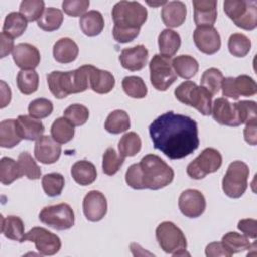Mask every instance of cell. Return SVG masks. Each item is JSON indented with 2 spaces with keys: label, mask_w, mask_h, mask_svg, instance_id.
I'll use <instances>...</instances> for the list:
<instances>
[{
  "label": "cell",
  "mask_w": 257,
  "mask_h": 257,
  "mask_svg": "<svg viewBox=\"0 0 257 257\" xmlns=\"http://www.w3.org/2000/svg\"><path fill=\"white\" fill-rule=\"evenodd\" d=\"M149 133L154 148L171 160L191 155L200 145L197 122L174 111H167L153 120Z\"/></svg>",
  "instance_id": "1"
},
{
  "label": "cell",
  "mask_w": 257,
  "mask_h": 257,
  "mask_svg": "<svg viewBox=\"0 0 257 257\" xmlns=\"http://www.w3.org/2000/svg\"><path fill=\"white\" fill-rule=\"evenodd\" d=\"M174 170L159 156L148 154L133 164L125 173L126 184L135 190H160L174 180Z\"/></svg>",
  "instance_id": "2"
},
{
  "label": "cell",
  "mask_w": 257,
  "mask_h": 257,
  "mask_svg": "<svg viewBox=\"0 0 257 257\" xmlns=\"http://www.w3.org/2000/svg\"><path fill=\"white\" fill-rule=\"evenodd\" d=\"M111 16L114 23L112 28L114 40L126 43L139 35L142 25L148 18V11L140 2L119 1L114 4Z\"/></svg>",
  "instance_id": "3"
},
{
  "label": "cell",
  "mask_w": 257,
  "mask_h": 257,
  "mask_svg": "<svg viewBox=\"0 0 257 257\" xmlns=\"http://www.w3.org/2000/svg\"><path fill=\"white\" fill-rule=\"evenodd\" d=\"M47 84L50 92L56 98H64L72 93L85 91L89 87V71L82 65L70 71H52L47 74Z\"/></svg>",
  "instance_id": "4"
},
{
  "label": "cell",
  "mask_w": 257,
  "mask_h": 257,
  "mask_svg": "<svg viewBox=\"0 0 257 257\" xmlns=\"http://www.w3.org/2000/svg\"><path fill=\"white\" fill-rule=\"evenodd\" d=\"M174 93L180 102L196 108L201 114H211L213 95L205 87L198 86L194 81L187 80L182 82Z\"/></svg>",
  "instance_id": "5"
},
{
  "label": "cell",
  "mask_w": 257,
  "mask_h": 257,
  "mask_svg": "<svg viewBox=\"0 0 257 257\" xmlns=\"http://www.w3.org/2000/svg\"><path fill=\"white\" fill-rule=\"evenodd\" d=\"M156 238L161 249L173 256L189 255L187 250V239L183 231L173 222L165 221L156 229Z\"/></svg>",
  "instance_id": "6"
},
{
  "label": "cell",
  "mask_w": 257,
  "mask_h": 257,
  "mask_svg": "<svg viewBox=\"0 0 257 257\" xmlns=\"http://www.w3.org/2000/svg\"><path fill=\"white\" fill-rule=\"evenodd\" d=\"M224 11L234 24L245 30L257 26V2L253 0H226Z\"/></svg>",
  "instance_id": "7"
},
{
  "label": "cell",
  "mask_w": 257,
  "mask_h": 257,
  "mask_svg": "<svg viewBox=\"0 0 257 257\" xmlns=\"http://www.w3.org/2000/svg\"><path fill=\"white\" fill-rule=\"evenodd\" d=\"M249 167L242 161L232 162L222 180V189L226 196L233 199H238L247 190Z\"/></svg>",
  "instance_id": "8"
},
{
  "label": "cell",
  "mask_w": 257,
  "mask_h": 257,
  "mask_svg": "<svg viewBox=\"0 0 257 257\" xmlns=\"http://www.w3.org/2000/svg\"><path fill=\"white\" fill-rule=\"evenodd\" d=\"M150 79L152 85L160 91L167 90L176 80V74L172 59L162 54H155L150 61Z\"/></svg>",
  "instance_id": "9"
},
{
  "label": "cell",
  "mask_w": 257,
  "mask_h": 257,
  "mask_svg": "<svg viewBox=\"0 0 257 257\" xmlns=\"http://www.w3.org/2000/svg\"><path fill=\"white\" fill-rule=\"evenodd\" d=\"M222 155L214 148H206L187 167V174L195 180H201L208 174L217 172L222 166Z\"/></svg>",
  "instance_id": "10"
},
{
  "label": "cell",
  "mask_w": 257,
  "mask_h": 257,
  "mask_svg": "<svg viewBox=\"0 0 257 257\" xmlns=\"http://www.w3.org/2000/svg\"><path fill=\"white\" fill-rule=\"evenodd\" d=\"M39 220L55 230H67L74 225V212L66 203L46 206L40 211Z\"/></svg>",
  "instance_id": "11"
},
{
  "label": "cell",
  "mask_w": 257,
  "mask_h": 257,
  "mask_svg": "<svg viewBox=\"0 0 257 257\" xmlns=\"http://www.w3.org/2000/svg\"><path fill=\"white\" fill-rule=\"evenodd\" d=\"M24 241L35 244L37 251L45 256L56 254L61 248L60 238L43 227H33L24 235Z\"/></svg>",
  "instance_id": "12"
},
{
  "label": "cell",
  "mask_w": 257,
  "mask_h": 257,
  "mask_svg": "<svg viewBox=\"0 0 257 257\" xmlns=\"http://www.w3.org/2000/svg\"><path fill=\"white\" fill-rule=\"evenodd\" d=\"M178 205L185 217L198 218L205 212L206 199L199 190L187 189L181 193Z\"/></svg>",
  "instance_id": "13"
},
{
  "label": "cell",
  "mask_w": 257,
  "mask_h": 257,
  "mask_svg": "<svg viewBox=\"0 0 257 257\" xmlns=\"http://www.w3.org/2000/svg\"><path fill=\"white\" fill-rule=\"evenodd\" d=\"M193 39L197 48L205 54H214L221 47V37L214 26H197L193 33Z\"/></svg>",
  "instance_id": "14"
},
{
  "label": "cell",
  "mask_w": 257,
  "mask_h": 257,
  "mask_svg": "<svg viewBox=\"0 0 257 257\" xmlns=\"http://www.w3.org/2000/svg\"><path fill=\"white\" fill-rule=\"evenodd\" d=\"M83 214L88 221L98 222L106 215L107 201L105 196L96 190L89 191L83 198Z\"/></svg>",
  "instance_id": "15"
},
{
  "label": "cell",
  "mask_w": 257,
  "mask_h": 257,
  "mask_svg": "<svg viewBox=\"0 0 257 257\" xmlns=\"http://www.w3.org/2000/svg\"><path fill=\"white\" fill-rule=\"evenodd\" d=\"M211 114L218 123L228 126H239L241 121L239 119L238 110L235 103H231L225 97L216 98L212 104Z\"/></svg>",
  "instance_id": "16"
},
{
  "label": "cell",
  "mask_w": 257,
  "mask_h": 257,
  "mask_svg": "<svg viewBox=\"0 0 257 257\" xmlns=\"http://www.w3.org/2000/svg\"><path fill=\"white\" fill-rule=\"evenodd\" d=\"M61 154V146L50 136H41L35 143V159L45 165L58 161Z\"/></svg>",
  "instance_id": "17"
},
{
  "label": "cell",
  "mask_w": 257,
  "mask_h": 257,
  "mask_svg": "<svg viewBox=\"0 0 257 257\" xmlns=\"http://www.w3.org/2000/svg\"><path fill=\"white\" fill-rule=\"evenodd\" d=\"M149 57V51L143 44H138L133 47L123 48L119 54V62L121 66L131 71L143 69Z\"/></svg>",
  "instance_id": "18"
},
{
  "label": "cell",
  "mask_w": 257,
  "mask_h": 257,
  "mask_svg": "<svg viewBox=\"0 0 257 257\" xmlns=\"http://www.w3.org/2000/svg\"><path fill=\"white\" fill-rule=\"evenodd\" d=\"M12 57L15 64L21 68V70L34 69L40 62V53L38 49L29 43L17 44L12 51Z\"/></svg>",
  "instance_id": "19"
},
{
  "label": "cell",
  "mask_w": 257,
  "mask_h": 257,
  "mask_svg": "<svg viewBox=\"0 0 257 257\" xmlns=\"http://www.w3.org/2000/svg\"><path fill=\"white\" fill-rule=\"evenodd\" d=\"M194 21L197 26H213L217 19V1L193 0Z\"/></svg>",
  "instance_id": "20"
},
{
  "label": "cell",
  "mask_w": 257,
  "mask_h": 257,
  "mask_svg": "<svg viewBox=\"0 0 257 257\" xmlns=\"http://www.w3.org/2000/svg\"><path fill=\"white\" fill-rule=\"evenodd\" d=\"M16 126L21 139L28 141H37L45 131L41 120L26 114L18 115Z\"/></svg>",
  "instance_id": "21"
},
{
  "label": "cell",
  "mask_w": 257,
  "mask_h": 257,
  "mask_svg": "<svg viewBox=\"0 0 257 257\" xmlns=\"http://www.w3.org/2000/svg\"><path fill=\"white\" fill-rule=\"evenodd\" d=\"M187 7L182 1H169L162 9L161 17L168 27H179L186 19Z\"/></svg>",
  "instance_id": "22"
},
{
  "label": "cell",
  "mask_w": 257,
  "mask_h": 257,
  "mask_svg": "<svg viewBox=\"0 0 257 257\" xmlns=\"http://www.w3.org/2000/svg\"><path fill=\"white\" fill-rule=\"evenodd\" d=\"M89 85L90 88L96 93H108L113 89L115 85L114 76L107 70H102L93 65H90Z\"/></svg>",
  "instance_id": "23"
},
{
  "label": "cell",
  "mask_w": 257,
  "mask_h": 257,
  "mask_svg": "<svg viewBox=\"0 0 257 257\" xmlns=\"http://www.w3.org/2000/svg\"><path fill=\"white\" fill-rule=\"evenodd\" d=\"M79 49L74 40L69 37L58 39L53 45V57L59 63H70L78 55Z\"/></svg>",
  "instance_id": "24"
},
{
  "label": "cell",
  "mask_w": 257,
  "mask_h": 257,
  "mask_svg": "<svg viewBox=\"0 0 257 257\" xmlns=\"http://www.w3.org/2000/svg\"><path fill=\"white\" fill-rule=\"evenodd\" d=\"M70 173L73 180L80 186H87L92 184L97 177L95 166L86 160L75 162L71 167Z\"/></svg>",
  "instance_id": "25"
},
{
  "label": "cell",
  "mask_w": 257,
  "mask_h": 257,
  "mask_svg": "<svg viewBox=\"0 0 257 257\" xmlns=\"http://www.w3.org/2000/svg\"><path fill=\"white\" fill-rule=\"evenodd\" d=\"M158 44L160 54L171 58L177 53L181 46V36L178 32L170 28L164 29L159 34Z\"/></svg>",
  "instance_id": "26"
},
{
  "label": "cell",
  "mask_w": 257,
  "mask_h": 257,
  "mask_svg": "<svg viewBox=\"0 0 257 257\" xmlns=\"http://www.w3.org/2000/svg\"><path fill=\"white\" fill-rule=\"evenodd\" d=\"M79 26L85 35L96 36L104 27L103 16L97 10H90L80 17Z\"/></svg>",
  "instance_id": "27"
},
{
  "label": "cell",
  "mask_w": 257,
  "mask_h": 257,
  "mask_svg": "<svg viewBox=\"0 0 257 257\" xmlns=\"http://www.w3.org/2000/svg\"><path fill=\"white\" fill-rule=\"evenodd\" d=\"M1 232L10 240L20 243L24 240V223L17 216H1Z\"/></svg>",
  "instance_id": "28"
},
{
  "label": "cell",
  "mask_w": 257,
  "mask_h": 257,
  "mask_svg": "<svg viewBox=\"0 0 257 257\" xmlns=\"http://www.w3.org/2000/svg\"><path fill=\"white\" fill-rule=\"evenodd\" d=\"M172 65L176 74L184 79L192 78L199 70L198 61L191 55L176 56L172 60Z\"/></svg>",
  "instance_id": "29"
},
{
  "label": "cell",
  "mask_w": 257,
  "mask_h": 257,
  "mask_svg": "<svg viewBox=\"0 0 257 257\" xmlns=\"http://www.w3.org/2000/svg\"><path fill=\"white\" fill-rule=\"evenodd\" d=\"M21 140L17 131L16 119L9 118L0 122V146L2 148H13L18 145Z\"/></svg>",
  "instance_id": "30"
},
{
  "label": "cell",
  "mask_w": 257,
  "mask_h": 257,
  "mask_svg": "<svg viewBox=\"0 0 257 257\" xmlns=\"http://www.w3.org/2000/svg\"><path fill=\"white\" fill-rule=\"evenodd\" d=\"M221 242L225 246V248L231 253V255L252 249L255 246V243L251 244L248 237H246L245 235H241L237 232L226 233L222 237Z\"/></svg>",
  "instance_id": "31"
},
{
  "label": "cell",
  "mask_w": 257,
  "mask_h": 257,
  "mask_svg": "<svg viewBox=\"0 0 257 257\" xmlns=\"http://www.w3.org/2000/svg\"><path fill=\"white\" fill-rule=\"evenodd\" d=\"M131 126V120L128 114L121 109H115L111 111L104 122V128L113 135H117L127 131Z\"/></svg>",
  "instance_id": "32"
},
{
  "label": "cell",
  "mask_w": 257,
  "mask_h": 257,
  "mask_svg": "<svg viewBox=\"0 0 257 257\" xmlns=\"http://www.w3.org/2000/svg\"><path fill=\"white\" fill-rule=\"evenodd\" d=\"M51 137L59 144H66L74 137V125L64 116L56 118L50 128Z\"/></svg>",
  "instance_id": "33"
},
{
  "label": "cell",
  "mask_w": 257,
  "mask_h": 257,
  "mask_svg": "<svg viewBox=\"0 0 257 257\" xmlns=\"http://www.w3.org/2000/svg\"><path fill=\"white\" fill-rule=\"evenodd\" d=\"M27 28L26 18L19 12H10L6 15L2 31L12 37H19Z\"/></svg>",
  "instance_id": "34"
},
{
  "label": "cell",
  "mask_w": 257,
  "mask_h": 257,
  "mask_svg": "<svg viewBox=\"0 0 257 257\" xmlns=\"http://www.w3.org/2000/svg\"><path fill=\"white\" fill-rule=\"evenodd\" d=\"M62 21L63 14L61 10L54 7H48L44 9L41 17L37 20V25L42 30L50 32L58 29L61 26Z\"/></svg>",
  "instance_id": "35"
},
{
  "label": "cell",
  "mask_w": 257,
  "mask_h": 257,
  "mask_svg": "<svg viewBox=\"0 0 257 257\" xmlns=\"http://www.w3.org/2000/svg\"><path fill=\"white\" fill-rule=\"evenodd\" d=\"M16 83L21 93L29 95L37 90L39 84V76L34 69L20 70L16 77Z\"/></svg>",
  "instance_id": "36"
},
{
  "label": "cell",
  "mask_w": 257,
  "mask_h": 257,
  "mask_svg": "<svg viewBox=\"0 0 257 257\" xmlns=\"http://www.w3.org/2000/svg\"><path fill=\"white\" fill-rule=\"evenodd\" d=\"M142 148V141L140 136L135 132L124 134L118 142V152L123 158L136 156Z\"/></svg>",
  "instance_id": "37"
},
{
  "label": "cell",
  "mask_w": 257,
  "mask_h": 257,
  "mask_svg": "<svg viewBox=\"0 0 257 257\" xmlns=\"http://www.w3.org/2000/svg\"><path fill=\"white\" fill-rule=\"evenodd\" d=\"M22 177L19 165L11 158L3 157L0 161V181L3 185H10Z\"/></svg>",
  "instance_id": "38"
},
{
  "label": "cell",
  "mask_w": 257,
  "mask_h": 257,
  "mask_svg": "<svg viewBox=\"0 0 257 257\" xmlns=\"http://www.w3.org/2000/svg\"><path fill=\"white\" fill-rule=\"evenodd\" d=\"M121 86L125 94L133 98H144L148 93L146 83L140 76H125L121 81Z\"/></svg>",
  "instance_id": "39"
},
{
  "label": "cell",
  "mask_w": 257,
  "mask_h": 257,
  "mask_svg": "<svg viewBox=\"0 0 257 257\" xmlns=\"http://www.w3.org/2000/svg\"><path fill=\"white\" fill-rule=\"evenodd\" d=\"M228 49L233 56L244 57L251 49V40L243 33H233L228 40Z\"/></svg>",
  "instance_id": "40"
},
{
  "label": "cell",
  "mask_w": 257,
  "mask_h": 257,
  "mask_svg": "<svg viewBox=\"0 0 257 257\" xmlns=\"http://www.w3.org/2000/svg\"><path fill=\"white\" fill-rule=\"evenodd\" d=\"M17 163L19 165L22 176L27 177L29 180H37L41 177L40 167L36 164L28 152L20 153L17 159Z\"/></svg>",
  "instance_id": "41"
},
{
  "label": "cell",
  "mask_w": 257,
  "mask_h": 257,
  "mask_svg": "<svg viewBox=\"0 0 257 257\" xmlns=\"http://www.w3.org/2000/svg\"><path fill=\"white\" fill-rule=\"evenodd\" d=\"M64 177L59 173H49L42 177L41 185L45 194L49 197L59 196L64 188Z\"/></svg>",
  "instance_id": "42"
},
{
  "label": "cell",
  "mask_w": 257,
  "mask_h": 257,
  "mask_svg": "<svg viewBox=\"0 0 257 257\" xmlns=\"http://www.w3.org/2000/svg\"><path fill=\"white\" fill-rule=\"evenodd\" d=\"M223 73L221 70L215 67L206 69L201 77V86L205 87L212 95H215L219 92L221 88V83L223 80Z\"/></svg>",
  "instance_id": "43"
},
{
  "label": "cell",
  "mask_w": 257,
  "mask_h": 257,
  "mask_svg": "<svg viewBox=\"0 0 257 257\" xmlns=\"http://www.w3.org/2000/svg\"><path fill=\"white\" fill-rule=\"evenodd\" d=\"M123 162L124 158L117 154L113 148L109 147L102 156V171L107 176H113L118 172Z\"/></svg>",
  "instance_id": "44"
},
{
  "label": "cell",
  "mask_w": 257,
  "mask_h": 257,
  "mask_svg": "<svg viewBox=\"0 0 257 257\" xmlns=\"http://www.w3.org/2000/svg\"><path fill=\"white\" fill-rule=\"evenodd\" d=\"M44 9V1L42 0H23L19 6V13L27 21H35L41 17Z\"/></svg>",
  "instance_id": "45"
},
{
  "label": "cell",
  "mask_w": 257,
  "mask_h": 257,
  "mask_svg": "<svg viewBox=\"0 0 257 257\" xmlns=\"http://www.w3.org/2000/svg\"><path fill=\"white\" fill-rule=\"evenodd\" d=\"M63 116L67 118L74 126H80L87 121L89 111L85 105L74 103L65 108Z\"/></svg>",
  "instance_id": "46"
},
{
  "label": "cell",
  "mask_w": 257,
  "mask_h": 257,
  "mask_svg": "<svg viewBox=\"0 0 257 257\" xmlns=\"http://www.w3.org/2000/svg\"><path fill=\"white\" fill-rule=\"evenodd\" d=\"M234 88L238 96H253L257 93L255 80L246 74L234 77Z\"/></svg>",
  "instance_id": "47"
},
{
  "label": "cell",
  "mask_w": 257,
  "mask_h": 257,
  "mask_svg": "<svg viewBox=\"0 0 257 257\" xmlns=\"http://www.w3.org/2000/svg\"><path fill=\"white\" fill-rule=\"evenodd\" d=\"M53 110V103L47 98H36L28 105L29 115L34 118H44L51 114Z\"/></svg>",
  "instance_id": "48"
},
{
  "label": "cell",
  "mask_w": 257,
  "mask_h": 257,
  "mask_svg": "<svg viewBox=\"0 0 257 257\" xmlns=\"http://www.w3.org/2000/svg\"><path fill=\"white\" fill-rule=\"evenodd\" d=\"M236 108L238 110L239 119L241 124L250 121H257L256 117V101L254 100H240L235 102Z\"/></svg>",
  "instance_id": "49"
},
{
  "label": "cell",
  "mask_w": 257,
  "mask_h": 257,
  "mask_svg": "<svg viewBox=\"0 0 257 257\" xmlns=\"http://www.w3.org/2000/svg\"><path fill=\"white\" fill-rule=\"evenodd\" d=\"M88 0H64L61 4L63 11L72 17L82 16L89 7Z\"/></svg>",
  "instance_id": "50"
},
{
  "label": "cell",
  "mask_w": 257,
  "mask_h": 257,
  "mask_svg": "<svg viewBox=\"0 0 257 257\" xmlns=\"http://www.w3.org/2000/svg\"><path fill=\"white\" fill-rule=\"evenodd\" d=\"M238 229L250 239L257 238V221L255 219H242L238 222Z\"/></svg>",
  "instance_id": "51"
},
{
  "label": "cell",
  "mask_w": 257,
  "mask_h": 257,
  "mask_svg": "<svg viewBox=\"0 0 257 257\" xmlns=\"http://www.w3.org/2000/svg\"><path fill=\"white\" fill-rule=\"evenodd\" d=\"M206 256L208 257H218V256H225L230 257L232 256L231 253L225 248L222 242H213L207 245L205 250Z\"/></svg>",
  "instance_id": "52"
},
{
  "label": "cell",
  "mask_w": 257,
  "mask_h": 257,
  "mask_svg": "<svg viewBox=\"0 0 257 257\" xmlns=\"http://www.w3.org/2000/svg\"><path fill=\"white\" fill-rule=\"evenodd\" d=\"M221 88H222V94L224 97L233 98V99L239 98L234 88V77L229 76V77L223 78L221 83Z\"/></svg>",
  "instance_id": "53"
},
{
  "label": "cell",
  "mask_w": 257,
  "mask_h": 257,
  "mask_svg": "<svg viewBox=\"0 0 257 257\" xmlns=\"http://www.w3.org/2000/svg\"><path fill=\"white\" fill-rule=\"evenodd\" d=\"M0 38H1V51H0V56L3 58L5 56H7L10 52L13 51L14 49V41H13V37L10 36L9 34L5 33V32H1L0 34Z\"/></svg>",
  "instance_id": "54"
},
{
  "label": "cell",
  "mask_w": 257,
  "mask_h": 257,
  "mask_svg": "<svg viewBox=\"0 0 257 257\" xmlns=\"http://www.w3.org/2000/svg\"><path fill=\"white\" fill-rule=\"evenodd\" d=\"M243 133L244 139L249 145L255 146L257 144V121L247 122Z\"/></svg>",
  "instance_id": "55"
},
{
  "label": "cell",
  "mask_w": 257,
  "mask_h": 257,
  "mask_svg": "<svg viewBox=\"0 0 257 257\" xmlns=\"http://www.w3.org/2000/svg\"><path fill=\"white\" fill-rule=\"evenodd\" d=\"M1 85H2V89H1V93H2L1 108H3L7 104H9V102L11 100V90H10L9 86L3 80L1 81Z\"/></svg>",
  "instance_id": "56"
}]
</instances>
